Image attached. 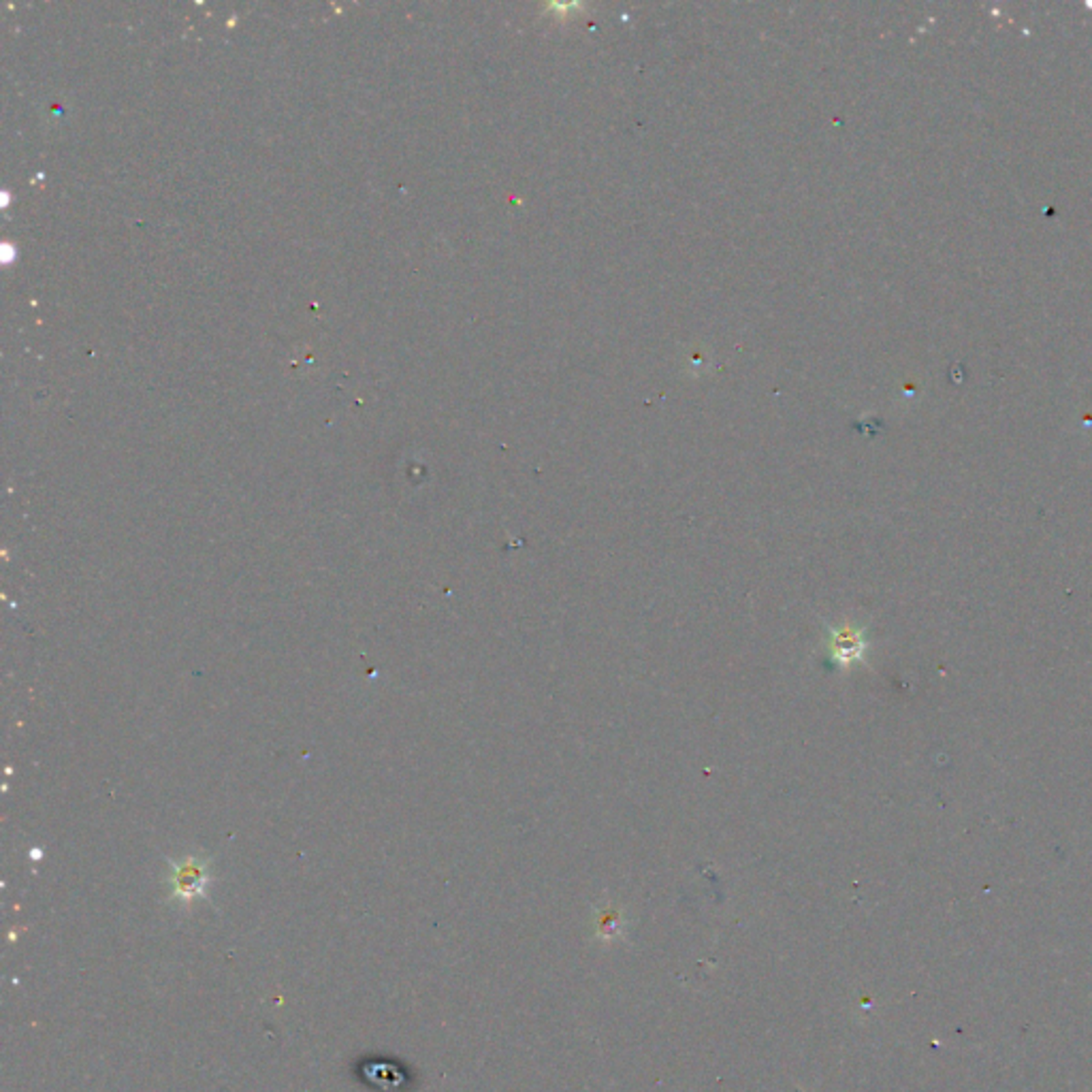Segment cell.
Masks as SVG:
<instances>
[{
	"instance_id": "6da1fadb",
	"label": "cell",
	"mask_w": 1092,
	"mask_h": 1092,
	"mask_svg": "<svg viewBox=\"0 0 1092 1092\" xmlns=\"http://www.w3.org/2000/svg\"><path fill=\"white\" fill-rule=\"evenodd\" d=\"M866 647L868 644L862 630H855L852 625L832 630V636H830V660L839 663L841 668H847L864 657Z\"/></svg>"
},
{
	"instance_id": "7a4b0ae2",
	"label": "cell",
	"mask_w": 1092,
	"mask_h": 1092,
	"mask_svg": "<svg viewBox=\"0 0 1092 1092\" xmlns=\"http://www.w3.org/2000/svg\"><path fill=\"white\" fill-rule=\"evenodd\" d=\"M174 894L182 900H193L201 896L207 887L206 866L195 860H184L182 864H174Z\"/></svg>"
}]
</instances>
